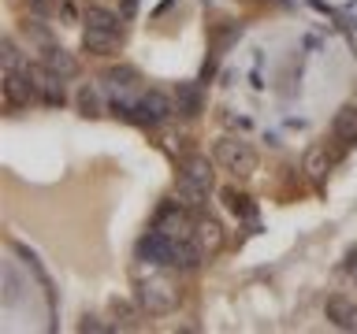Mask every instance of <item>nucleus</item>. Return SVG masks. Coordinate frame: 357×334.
<instances>
[{"instance_id": "nucleus-1", "label": "nucleus", "mask_w": 357, "mask_h": 334, "mask_svg": "<svg viewBox=\"0 0 357 334\" xmlns=\"http://www.w3.org/2000/svg\"><path fill=\"white\" fill-rule=\"evenodd\" d=\"M178 286L172 275L164 271H145L134 278V301L145 308V316H172L178 308Z\"/></svg>"}, {"instance_id": "nucleus-2", "label": "nucleus", "mask_w": 357, "mask_h": 334, "mask_svg": "<svg viewBox=\"0 0 357 334\" xmlns=\"http://www.w3.org/2000/svg\"><path fill=\"white\" fill-rule=\"evenodd\" d=\"M212 182H216V171H212V164L205 156H186L183 160V171H178V182H175V193L183 205L190 208H201L208 197Z\"/></svg>"}, {"instance_id": "nucleus-3", "label": "nucleus", "mask_w": 357, "mask_h": 334, "mask_svg": "<svg viewBox=\"0 0 357 334\" xmlns=\"http://www.w3.org/2000/svg\"><path fill=\"white\" fill-rule=\"evenodd\" d=\"M212 160H216L223 171H231V175H253L257 171V152H253V145L250 141H242V138H231V134H223V138H216V145H212Z\"/></svg>"}, {"instance_id": "nucleus-4", "label": "nucleus", "mask_w": 357, "mask_h": 334, "mask_svg": "<svg viewBox=\"0 0 357 334\" xmlns=\"http://www.w3.org/2000/svg\"><path fill=\"white\" fill-rule=\"evenodd\" d=\"M4 100H8V108H26L33 100H41V86L30 63L15 67V71H4Z\"/></svg>"}, {"instance_id": "nucleus-5", "label": "nucleus", "mask_w": 357, "mask_h": 334, "mask_svg": "<svg viewBox=\"0 0 357 334\" xmlns=\"http://www.w3.org/2000/svg\"><path fill=\"white\" fill-rule=\"evenodd\" d=\"M190 205H183V200H167V205L156 212V219H153V230H160L167 234V238H194V216L186 212Z\"/></svg>"}, {"instance_id": "nucleus-6", "label": "nucleus", "mask_w": 357, "mask_h": 334, "mask_svg": "<svg viewBox=\"0 0 357 334\" xmlns=\"http://www.w3.org/2000/svg\"><path fill=\"white\" fill-rule=\"evenodd\" d=\"M130 111H138V116H134V122L156 127V122H164V119L172 116V111H178V108H175V100L167 97V93H160V89H145V93L134 100Z\"/></svg>"}, {"instance_id": "nucleus-7", "label": "nucleus", "mask_w": 357, "mask_h": 334, "mask_svg": "<svg viewBox=\"0 0 357 334\" xmlns=\"http://www.w3.org/2000/svg\"><path fill=\"white\" fill-rule=\"evenodd\" d=\"M33 74H38V86H41V104H49V108H60L63 100H67V78L63 74H56L49 71V67H33Z\"/></svg>"}, {"instance_id": "nucleus-8", "label": "nucleus", "mask_w": 357, "mask_h": 334, "mask_svg": "<svg viewBox=\"0 0 357 334\" xmlns=\"http://www.w3.org/2000/svg\"><path fill=\"white\" fill-rule=\"evenodd\" d=\"M112 327L116 331H138L142 327V316H145V308L138 305V301H127V297H112Z\"/></svg>"}, {"instance_id": "nucleus-9", "label": "nucleus", "mask_w": 357, "mask_h": 334, "mask_svg": "<svg viewBox=\"0 0 357 334\" xmlns=\"http://www.w3.org/2000/svg\"><path fill=\"white\" fill-rule=\"evenodd\" d=\"M194 241L201 245V253L212 256V253H220V245H223V227L212 216H197L194 219Z\"/></svg>"}, {"instance_id": "nucleus-10", "label": "nucleus", "mask_w": 357, "mask_h": 334, "mask_svg": "<svg viewBox=\"0 0 357 334\" xmlns=\"http://www.w3.org/2000/svg\"><path fill=\"white\" fill-rule=\"evenodd\" d=\"M331 138L342 145V149H350L357 145V104H346L335 111V122H331Z\"/></svg>"}, {"instance_id": "nucleus-11", "label": "nucleus", "mask_w": 357, "mask_h": 334, "mask_svg": "<svg viewBox=\"0 0 357 334\" xmlns=\"http://www.w3.org/2000/svg\"><path fill=\"white\" fill-rule=\"evenodd\" d=\"M119 38H123V33L86 26V30H82V52H89V56H112V52L119 49Z\"/></svg>"}, {"instance_id": "nucleus-12", "label": "nucleus", "mask_w": 357, "mask_h": 334, "mask_svg": "<svg viewBox=\"0 0 357 334\" xmlns=\"http://www.w3.org/2000/svg\"><path fill=\"white\" fill-rule=\"evenodd\" d=\"M41 63L49 67V71L63 74L67 82H71V78H78V60H75L67 49H60V45H45V49H41Z\"/></svg>"}, {"instance_id": "nucleus-13", "label": "nucleus", "mask_w": 357, "mask_h": 334, "mask_svg": "<svg viewBox=\"0 0 357 334\" xmlns=\"http://www.w3.org/2000/svg\"><path fill=\"white\" fill-rule=\"evenodd\" d=\"M324 308H328V319H331L339 331H354V327H357V305H354L350 297H342V294H331V297H328V305H324Z\"/></svg>"}, {"instance_id": "nucleus-14", "label": "nucleus", "mask_w": 357, "mask_h": 334, "mask_svg": "<svg viewBox=\"0 0 357 334\" xmlns=\"http://www.w3.org/2000/svg\"><path fill=\"white\" fill-rule=\"evenodd\" d=\"M328 167H331V156H328V149H324V145H309L305 149V160H301V171H305L309 178H320L328 175Z\"/></svg>"}, {"instance_id": "nucleus-15", "label": "nucleus", "mask_w": 357, "mask_h": 334, "mask_svg": "<svg viewBox=\"0 0 357 334\" xmlns=\"http://www.w3.org/2000/svg\"><path fill=\"white\" fill-rule=\"evenodd\" d=\"M86 26H97V30H112V33H123L119 26V15L112 8H100V4H89L86 8V15H82Z\"/></svg>"}, {"instance_id": "nucleus-16", "label": "nucleus", "mask_w": 357, "mask_h": 334, "mask_svg": "<svg viewBox=\"0 0 357 334\" xmlns=\"http://www.w3.org/2000/svg\"><path fill=\"white\" fill-rule=\"evenodd\" d=\"M75 104H78V111H82V116H89V119L105 116V100H100V86H93V82L78 89Z\"/></svg>"}, {"instance_id": "nucleus-17", "label": "nucleus", "mask_w": 357, "mask_h": 334, "mask_svg": "<svg viewBox=\"0 0 357 334\" xmlns=\"http://www.w3.org/2000/svg\"><path fill=\"white\" fill-rule=\"evenodd\" d=\"M220 197H223V208H227L231 216H242V219H250L253 212H257V208H253V200L245 197L242 189H234V186H227V189H223Z\"/></svg>"}, {"instance_id": "nucleus-18", "label": "nucleus", "mask_w": 357, "mask_h": 334, "mask_svg": "<svg viewBox=\"0 0 357 334\" xmlns=\"http://www.w3.org/2000/svg\"><path fill=\"white\" fill-rule=\"evenodd\" d=\"M175 108L183 111V116H197V93L190 86H178L175 89Z\"/></svg>"}, {"instance_id": "nucleus-19", "label": "nucleus", "mask_w": 357, "mask_h": 334, "mask_svg": "<svg viewBox=\"0 0 357 334\" xmlns=\"http://www.w3.org/2000/svg\"><path fill=\"white\" fill-rule=\"evenodd\" d=\"M15 67H22L19 63V49H15L11 38H4V71H15Z\"/></svg>"}, {"instance_id": "nucleus-20", "label": "nucleus", "mask_w": 357, "mask_h": 334, "mask_svg": "<svg viewBox=\"0 0 357 334\" xmlns=\"http://www.w3.org/2000/svg\"><path fill=\"white\" fill-rule=\"evenodd\" d=\"M78 331H89V334H105L112 331L108 323H100V316H82V323H78Z\"/></svg>"}, {"instance_id": "nucleus-21", "label": "nucleus", "mask_w": 357, "mask_h": 334, "mask_svg": "<svg viewBox=\"0 0 357 334\" xmlns=\"http://www.w3.org/2000/svg\"><path fill=\"white\" fill-rule=\"evenodd\" d=\"M26 8L33 11V15H41V19H45V15H52V8H49V0H30V4H26Z\"/></svg>"}, {"instance_id": "nucleus-22", "label": "nucleus", "mask_w": 357, "mask_h": 334, "mask_svg": "<svg viewBox=\"0 0 357 334\" xmlns=\"http://www.w3.org/2000/svg\"><path fill=\"white\" fill-rule=\"evenodd\" d=\"M60 11H63V19H67V22H75V19H78V11H75V4H63Z\"/></svg>"}, {"instance_id": "nucleus-23", "label": "nucleus", "mask_w": 357, "mask_h": 334, "mask_svg": "<svg viewBox=\"0 0 357 334\" xmlns=\"http://www.w3.org/2000/svg\"><path fill=\"white\" fill-rule=\"evenodd\" d=\"M354 286H357V267H354Z\"/></svg>"}]
</instances>
